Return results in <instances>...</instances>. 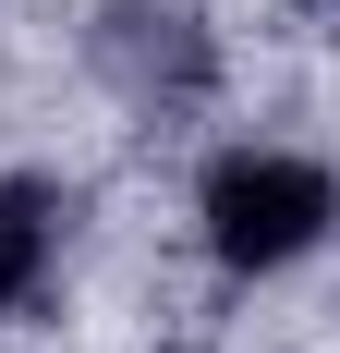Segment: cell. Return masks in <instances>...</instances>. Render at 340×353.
<instances>
[{
  "label": "cell",
  "instance_id": "6da1fadb",
  "mask_svg": "<svg viewBox=\"0 0 340 353\" xmlns=\"http://www.w3.org/2000/svg\"><path fill=\"white\" fill-rule=\"evenodd\" d=\"M195 219H206V256H219L231 281H268V268H292V256L328 244L340 183L316 171V159H292V146H231V159L206 171Z\"/></svg>",
  "mask_w": 340,
  "mask_h": 353
},
{
  "label": "cell",
  "instance_id": "7a4b0ae2",
  "mask_svg": "<svg viewBox=\"0 0 340 353\" xmlns=\"http://www.w3.org/2000/svg\"><path fill=\"white\" fill-rule=\"evenodd\" d=\"M61 195L49 183H0V317H25L36 292H49V268H61Z\"/></svg>",
  "mask_w": 340,
  "mask_h": 353
}]
</instances>
